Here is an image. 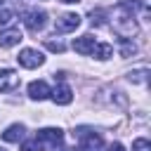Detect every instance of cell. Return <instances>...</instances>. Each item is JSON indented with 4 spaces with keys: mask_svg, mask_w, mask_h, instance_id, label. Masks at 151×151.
Segmentation results:
<instances>
[{
    "mask_svg": "<svg viewBox=\"0 0 151 151\" xmlns=\"http://www.w3.org/2000/svg\"><path fill=\"white\" fill-rule=\"evenodd\" d=\"M134 52H137V47H134L127 38H120V54H123V57H132Z\"/></svg>",
    "mask_w": 151,
    "mask_h": 151,
    "instance_id": "obj_16",
    "label": "cell"
},
{
    "mask_svg": "<svg viewBox=\"0 0 151 151\" xmlns=\"http://www.w3.org/2000/svg\"><path fill=\"white\" fill-rule=\"evenodd\" d=\"M21 151H45V144L38 142V139H26L21 144Z\"/></svg>",
    "mask_w": 151,
    "mask_h": 151,
    "instance_id": "obj_15",
    "label": "cell"
},
{
    "mask_svg": "<svg viewBox=\"0 0 151 151\" xmlns=\"http://www.w3.org/2000/svg\"><path fill=\"white\" fill-rule=\"evenodd\" d=\"M45 45H47V50H52V52H64V50H66L61 40H52V38H47Z\"/></svg>",
    "mask_w": 151,
    "mask_h": 151,
    "instance_id": "obj_18",
    "label": "cell"
},
{
    "mask_svg": "<svg viewBox=\"0 0 151 151\" xmlns=\"http://www.w3.org/2000/svg\"><path fill=\"white\" fill-rule=\"evenodd\" d=\"M19 40H21V31H19V28H7V31H0V47H2V50L19 45Z\"/></svg>",
    "mask_w": 151,
    "mask_h": 151,
    "instance_id": "obj_9",
    "label": "cell"
},
{
    "mask_svg": "<svg viewBox=\"0 0 151 151\" xmlns=\"http://www.w3.org/2000/svg\"><path fill=\"white\" fill-rule=\"evenodd\" d=\"M109 151H125V149H123V144H118V142H116V144H111V146H109Z\"/></svg>",
    "mask_w": 151,
    "mask_h": 151,
    "instance_id": "obj_21",
    "label": "cell"
},
{
    "mask_svg": "<svg viewBox=\"0 0 151 151\" xmlns=\"http://www.w3.org/2000/svg\"><path fill=\"white\" fill-rule=\"evenodd\" d=\"M59 2H66V5H71V2H78V0H59Z\"/></svg>",
    "mask_w": 151,
    "mask_h": 151,
    "instance_id": "obj_22",
    "label": "cell"
},
{
    "mask_svg": "<svg viewBox=\"0 0 151 151\" xmlns=\"http://www.w3.org/2000/svg\"><path fill=\"white\" fill-rule=\"evenodd\" d=\"M94 45H97V40H94L92 35H80V38L73 40V50H76L78 54H92Z\"/></svg>",
    "mask_w": 151,
    "mask_h": 151,
    "instance_id": "obj_10",
    "label": "cell"
},
{
    "mask_svg": "<svg viewBox=\"0 0 151 151\" xmlns=\"http://www.w3.org/2000/svg\"><path fill=\"white\" fill-rule=\"evenodd\" d=\"M0 5H2V0H0Z\"/></svg>",
    "mask_w": 151,
    "mask_h": 151,
    "instance_id": "obj_24",
    "label": "cell"
},
{
    "mask_svg": "<svg viewBox=\"0 0 151 151\" xmlns=\"http://www.w3.org/2000/svg\"><path fill=\"white\" fill-rule=\"evenodd\" d=\"M90 24H92L94 28L104 26V24H106V12H104V9H92V12H90Z\"/></svg>",
    "mask_w": 151,
    "mask_h": 151,
    "instance_id": "obj_14",
    "label": "cell"
},
{
    "mask_svg": "<svg viewBox=\"0 0 151 151\" xmlns=\"http://www.w3.org/2000/svg\"><path fill=\"white\" fill-rule=\"evenodd\" d=\"M146 73H149L146 68H142V71H134V73H130V80H132V83H144V80H146Z\"/></svg>",
    "mask_w": 151,
    "mask_h": 151,
    "instance_id": "obj_19",
    "label": "cell"
},
{
    "mask_svg": "<svg viewBox=\"0 0 151 151\" xmlns=\"http://www.w3.org/2000/svg\"><path fill=\"white\" fill-rule=\"evenodd\" d=\"M78 26H80V17H78L76 12H68V14L59 17V19H57V24H54V28H57L59 33H68V31H76Z\"/></svg>",
    "mask_w": 151,
    "mask_h": 151,
    "instance_id": "obj_6",
    "label": "cell"
},
{
    "mask_svg": "<svg viewBox=\"0 0 151 151\" xmlns=\"http://www.w3.org/2000/svg\"><path fill=\"white\" fill-rule=\"evenodd\" d=\"M9 21H12V12L9 9H0V26H5Z\"/></svg>",
    "mask_w": 151,
    "mask_h": 151,
    "instance_id": "obj_20",
    "label": "cell"
},
{
    "mask_svg": "<svg viewBox=\"0 0 151 151\" xmlns=\"http://www.w3.org/2000/svg\"><path fill=\"white\" fill-rule=\"evenodd\" d=\"M73 137L78 139V144L83 146V149H99L101 146V137L94 132V130H90V127H78L76 132H73Z\"/></svg>",
    "mask_w": 151,
    "mask_h": 151,
    "instance_id": "obj_3",
    "label": "cell"
},
{
    "mask_svg": "<svg viewBox=\"0 0 151 151\" xmlns=\"http://www.w3.org/2000/svg\"><path fill=\"white\" fill-rule=\"evenodd\" d=\"M17 61H19L24 68H38L40 64H45V57H42L38 50H31V47H26V50H21V52H19Z\"/></svg>",
    "mask_w": 151,
    "mask_h": 151,
    "instance_id": "obj_4",
    "label": "cell"
},
{
    "mask_svg": "<svg viewBox=\"0 0 151 151\" xmlns=\"http://www.w3.org/2000/svg\"><path fill=\"white\" fill-rule=\"evenodd\" d=\"M50 94H52V90L47 87L45 80H33V83L28 85V97H31V99H38V101H40V99H47Z\"/></svg>",
    "mask_w": 151,
    "mask_h": 151,
    "instance_id": "obj_8",
    "label": "cell"
},
{
    "mask_svg": "<svg viewBox=\"0 0 151 151\" xmlns=\"http://www.w3.org/2000/svg\"><path fill=\"white\" fill-rule=\"evenodd\" d=\"M52 99H54L57 104L66 106V104H71V101H73V92H71V87H68L66 83H59V85H57V90L52 92Z\"/></svg>",
    "mask_w": 151,
    "mask_h": 151,
    "instance_id": "obj_11",
    "label": "cell"
},
{
    "mask_svg": "<svg viewBox=\"0 0 151 151\" xmlns=\"http://www.w3.org/2000/svg\"><path fill=\"white\" fill-rule=\"evenodd\" d=\"M113 28L125 38V35H134L139 28H137V21H134V12L125 9V7H118L116 17H113Z\"/></svg>",
    "mask_w": 151,
    "mask_h": 151,
    "instance_id": "obj_1",
    "label": "cell"
},
{
    "mask_svg": "<svg viewBox=\"0 0 151 151\" xmlns=\"http://www.w3.org/2000/svg\"><path fill=\"white\" fill-rule=\"evenodd\" d=\"M24 132H26V127L21 125V123H14V125H9L5 132H2V139L5 142H19V139H24Z\"/></svg>",
    "mask_w": 151,
    "mask_h": 151,
    "instance_id": "obj_12",
    "label": "cell"
},
{
    "mask_svg": "<svg viewBox=\"0 0 151 151\" xmlns=\"http://www.w3.org/2000/svg\"><path fill=\"white\" fill-rule=\"evenodd\" d=\"M21 19H24V26H26L31 33L42 31L45 24H47V14H45L42 9H26V12L21 14Z\"/></svg>",
    "mask_w": 151,
    "mask_h": 151,
    "instance_id": "obj_2",
    "label": "cell"
},
{
    "mask_svg": "<svg viewBox=\"0 0 151 151\" xmlns=\"http://www.w3.org/2000/svg\"><path fill=\"white\" fill-rule=\"evenodd\" d=\"M35 139L57 149V146L64 142V134H61V130H57V127H42V130H38V137H35Z\"/></svg>",
    "mask_w": 151,
    "mask_h": 151,
    "instance_id": "obj_5",
    "label": "cell"
},
{
    "mask_svg": "<svg viewBox=\"0 0 151 151\" xmlns=\"http://www.w3.org/2000/svg\"><path fill=\"white\" fill-rule=\"evenodd\" d=\"M19 87V76L12 68H0V92H14Z\"/></svg>",
    "mask_w": 151,
    "mask_h": 151,
    "instance_id": "obj_7",
    "label": "cell"
},
{
    "mask_svg": "<svg viewBox=\"0 0 151 151\" xmlns=\"http://www.w3.org/2000/svg\"><path fill=\"white\" fill-rule=\"evenodd\" d=\"M0 151H5V149H0Z\"/></svg>",
    "mask_w": 151,
    "mask_h": 151,
    "instance_id": "obj_23",
    "label": "cell"
},
{
    "mask_svg": "<svg viewBox=\"0 0 151 151\" xmlns=\"http://www.w3.org/2000/svg\"><path fill=\"white\" fill-rule=\"evenodd\" d=\"M132 151H151V144H149V139H144V137L134 139V142H132Z\"/></svg>",
    "mask_w": 151,
    "mask_h": 151,
    "instance_id": "obj_17",
    "label": "cell"
},
{
    "mask_svg": "<svg viewBox=\"0 0 151 151\" xmlns=\"http://www.w3.org/2000/svg\"><path fill=\"white\" fill-rule=\"evenodd\" d=\"M92 54H94L97 59H109V57L113 54V47H111V45H106V42H97V45H94V50H92Z\"/></svg>",
    "mask_w": 151,
    "mask_h": 151,
    "instance_id": "obj_13",
    "label": "cell"
}]
</instances>
